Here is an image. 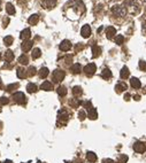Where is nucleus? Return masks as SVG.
Segmentation results:
<instances>
[{"mask_svg":"<svg viewBox=\"0 0 146 163\" xmlns=\"http://www.w3.org/2000/svg\"><path fill=\"white\" fill-rule=\"evenodd\" d=\"M36 72H37V71H36L35 67H30L29 69H28V75H29L30 77H31V76H35Z\"/></svg>","mask_w":146,"mask_h":163,"instance_id":"e433bc0d","label":"nucleus"},{"mask_svg":"<svg viewBox=\"0 0 146 163\" xmlns=\"http://www.w3.org/2000/svg\"><path fill=\"white\" fill-rule=\"evenodd\" d=\"M123 41H124V37H123V36L118 35L115 37V43H116L117 45H122Z\"/></svg>","mask_w":146,"mask_h":163,"instance_id":"72a5a7b5","label":"nucleus"},{"mask_svg":"<svg viewBox=\"0 0 146 163\" xmlns=\"http://www.w3.org/2000/svg\"><path fill=\"white\" fill-rule=\"evenodd\" d=\"M127 7L123 6V5H115V6L112 7V13L114 16L117 18H124L127 15Z\"/></svg>","mask_w":146,"mask_h":163,"instance_id":"f257e3e1","label":"nucleus"},{"mask_svg":"<svg viewBox=\"0 0 146 163\" xmlns=\"http://www.w3.org/2000/svg\"><path fill=\"white\" fill-rule=\"evenodd\" d=\"M83 48V45H77L76 46V52H78V51H79V50H82Z\"/></svg>","mask_w":146,"mask_h":163,"instance_id":"de8ad7c7","label":"nucleus"},{"mask_svg":"<svg viewBox=\"0 0 146 163\" xmlns=\"http://www.w3.org/2000/svg\"><path fill=\"white\" fill-rule=\"evenodd\" d=\"M60 50L61 51H63V52H67V51H69L70 48H71V43L69 40H63L61 44H60Z\"/></svg>","mask_w":146,"mask_h":163,"instance_id":"9b49d317","label":"nucleus"},{"mask_svg":"<svg viewBox=\"0 0 146 163\" xmlns=\"http://www.w3.org/2000/svg\"><path fill=\"white\" fill-rule=\"evenodd\" d=\"M2 88V83H1V81H0V88Z\"/></svg>","mask_w":146,"mask_h":163,"instance_id":"864d4df0","label":"nucleus"},{"mask_svg":"<svg viewBox=\"0 0 146 163\" xmlns=\"http://www.w3.org/2000/svg\"><path fill=\"white\" fill-rule=\"evenodd\" d=\"M8 104V99L7 98H0V105H7Z\"/></svg>","mask_w":146,"mask_h":163,"instance_id":"37998d69","label":"nucleus"},{"mask_svg":"<svg viewBox=\"0 0 146 163\" xmlns=\"http://www.w3.org/2000/svg\"><path fill=\"white\" fill-rule=\"evenodd\" d=\"M116 35V30L114 27H108L107 29H106V37L108 38V39H112V38H114Z\"/></svg>","mask_w":146,"mask_h":163,"instance_id":"9d476101","label":"nucleus"},{"mask_svg":"<svg viewBox=\"0 0 146 163\" xmlns=\"http://www.w3.org/2000/svg\"><path fill=\"white\" fill-rule=\"evenodd\" d=\"M68 118H69V114H68V111L66 110V109H61V110H59L58 113V121L61 123H66L68 121Z\"/></svg>","mask_w":146,"mask_h":163,"instance_id":"39448f33","label":"nucleus"},{"mask_svg":"<svg viewBox=\"0 0 146 163\" xmlns=\"http://www.w3.org/2000/svg\"><path fill=\"white\" fill-rule=\"evenodd\" d=\"M144 93H146V88H145V90H144Z\"/></svg>","mask_w":146,"mask_h":163,"instance_id":"6e6d98bb","label":"nucleus"},{"mask_svg":"<svg viewBox=\"0 0 146 163\" xmlns=\"http://www.w3.org/2000/svg\"><path fill=\"white\" fill-rule=\"evenodd\" d=\"M41 5L46 9H52L57 6V0H41Z\"/></svg>","mask_w":146,"mask_h":163,"instance_id":"6e6552de","label":"nucleus"},{"mask_svg":"<svg viewBox=\"0 0 146 163\" xmlns=\"http://www.w3.org/2000/svg\"><path fill=\"white\" fill-rule=\"evenodd\" d=\"M96 70H97V67L94 63H89L84 67V72L88 76H92L96 72Z\"/></svg>","mask_w":146,"mask_h":163,"instance_id":"0eeeda50","label":"nucleus"},{"mask_svg":"<svg viewBox=\"0 0 146 163\" xmlns=\"http://www.w3.org/2000/svg\"><path fill=\"white\" fill-rule=\"evenodd\" d=\"M82 102L79 101V100H77V99H73V100H70V105L73 106V107H78V106L81 105Z\"/></svg>","mask_w":146,"mask_h":163,"instance_id":"f704fd0d","label":"nucleus"},{"mask_svg":"<svg viewBox=\"0 0 146 163\" xmlns=\"http://www.w3.org/2000/svg\"><path fill=\"white\" fill-rule=\"evenodd\" d=\"M73 93H74V95H81L83 93L82 88L81 86H74L73 88Z\"/></svg>","mask_w":146,"mask_h":163,"instance_id":"2f4dec72","label":"nucleus"},{"mask_svg":"<svg viewBox=\"0 0 146 163\" xmlns=\"http://www.w3.org/2000/svg\"><path fill=\"white\" fill-rule=\"evenodd\" d=\"M41 50H39V48H35V50H34V52H32V59L41 58Z\"/></svg>","mask_w":146,"mask_h":163,"instance_id":"473e14b6","label":"nucleus"},{"mask_svg":"<svg viewBox=\"0 0 146 163\" xmlns=\"http://www.w3.org/2000/svg\"><path fill=\"white\" fill-rule=\"evenodd\" d=\"M2 163H13V162L11 161V160H6V161H4Z\"/></svg>","mask_w":146,"mask_h":163,"instance_id":"8fccbe9b","label":"nucleus"},{"mask_svg":"<svg viewBox=\"0 0 146 163\" xmlns=\"http://www.w3.org/2000/svg\"><path fill=\"white\" fill-rule=\"evenodd\" d=\"M0 11H1V0H0Z\"/></svg>","mask_w":146,"mask_h":163,"instance_id":"5fc2aeb1","label":"nucleus"},{"mask_svg":"<svg viewBox=\"0 0 146 163\" xmlns=\"http://www.w3.org/2000/svg\"><path fill=\"white\" fill-rule=\"evenodd\" d=\"M81 71H82V66L79 63H75L71 66V72L73 74H81Z\"/></svg>","mask_w":146,"mask_h":163,"instance_id":"a211bd4d","label":"nucleus"},{"mask_svg":"<svg viewBox=\"0 0 146 163\" xmlns=\"http://www.w3.org/2000/svg\"><path fill=\"white\" fill-rule=\"evenodd\" d=\"M18 62L21 64H24V66H25V64L29 63V59H28V56H27L25 54H22V55L18 58Z\"/></svg>","mask_w":146,"mask_h":163,"instance_id":"cd10ccee","label":"nucleus"},{"mask_svg":"<svg viewBox=\"0 0 146 163\" xmlns=\"http://www.w3.org/2000/svg\"><path fill=\"white\" fill-rule=\"evenodd\" d=\"M6 11H7V14H8V15H14V14H15V7L13 6L11 2H7Z\"/></svg>","mask_w":146,"mask_h":163,"instance_id":"b1692460","label":"nucleus"},{"mask_svg":"<svg viewBox=\"0 0 146 163\" xmlns=\"http://www.w3.org/2000/svg\"><path fill=\"white\" fill-rule=\"evenodd\" d=\"M139 69L143 70V71H146V62L145 61H139Z\"/></svg>","mask_w":146,"mask_h":163,"instance_id":"58836bf2","label":"nucleus"},{"mask_svg":"<svg viewBox=\"0 0 146 163\" xmlns=\"http://www.w3.org/2000/svg\"><path fill=\"white\" fill-rule=\"evenodd\" d=\"M120 76H121V78L122 79H127L129 77V69H128V67H123L122 69H121V71H120Z\"/></svg>","mask_w":146,"mask_h":163,"instance_id":"412c9836","label":"nucleus"},{"mask_svg":"<svg viewBox=\"0 0 146 163\" xmlns=\"http://www.w3.org/2000/svg\"><path fill=\"white\" fill-rule=\"evenodd\" d=\"M41 88L44 91H52L53 90V84L51 82H44L41 85Z\"/></svg>","mask_w":146,"mask_h":163,"instance_id":"dca6fc26","label":"nucleus"},{"mask_svg":"<svg viewBox=\"0 0 146 163\" xmlns=\"http://www.w3.org/2000/svg\"><path fill=\"white\" fill-rule=\"evenodd\" d=\"M101 77L105 78V79H109L112 77V71L108 68H105V69L102 70V72H101Z\"/></svg>","mask_w":146,"mask_h":163,"instance_id":"a878e982","label":"nucleus"},{"mask_svg":"<svg viewBox=\"0 0 146 163\" xmlns=\"http://www.w3.org/2000/svg\"><path fill=\"white\" fill-rule=\"evenodd\" d=\"M71 60H73V56H67V58H66V63L67 64L71 63Z\"/></svg>","mask_w":146,"mask_h":163,"instance_id":"c03bdc74","label":"nucleus"},{"mask_svg":"<svg viewBox=\"0 0 146 163\" xmlns=\"http://www.w3.org/2000/svg\"><path fill=\"white\" fill-rule=\"evenodd\" d=\"M20 37H21V39H23V40H28L30 37H31V31H30V29L22 30V32H21Z\"/></svg>","mask_w":146,"mask_h":163,"instance_id":"4468645a","label":"nucleus"},{"mask_svg":"<svg viewBox=\"0 0 146 163\" xmlns=\"http://www.w3.org/2000/svg\"><path fill=\"white\" fill-rule=\"evenodd\" d=\"M127 88H128V86H127V84L125 83H118L116 86H115V90H116L117 93H121V92H124V91H127Z\"/></svg>","mask_w":146,"mask_h":163,"instance_id":"2eb2a0df","label":"nucleus"},{"mask_svg":"<svg viewBox=\"0 0 146 163\" xmlns=\"http://www.w3.org/2000/svg\"><path fill=\"white\" fill-rule=\"evenodd\" d=\"M4 44L6 45V46H11L13 44V37L12 36H7L4 38Z\"/></svg>","mask_w":146,"mask_h":163,"instance_id":"7c9ffc66","label":"nucleus"},{"mask_svg":"<svg viewBox=\"0 0 146 163\" xmlns=\"http://www.w3.org/2000/svg\"><path fill=\"white\" fill-rule=\"evenodd\" d=\"M83 106H84L86 109H89V110L92 108V105H91V102H90V101H85V102H83Z\"/></svg>","mask_w":146,"mask_h":163,"instance_id":"a19ab883","label":"nucleus"},{"mask_svg":"<svg viewBox=\"0 0 146 163\" xmlns=\"http://www.w3.org/2000/svg\"><path fill=\"white\" fill-rule=\"evenodd\" d=\"M130 85L134 88H140V86H141L140 81L138 78H136V77H131V78H130Z\"/></svg>","mask_w":146,"mask_h":163,"instance_id":"ddd939ff","label":"nucleus"},{"mask_svg":"<svg viewBox=\"0 0 146 163\" xmlns=\"http://www.w3.org/2000/svg\"><path fill=\"white\" fill-rule=\"evenodd\" d=\"M100 54H101V48L98 45H93L92 46V56L93 58H98Z\"/></svg>","mask_w":146,"mask_h":163,"instance_id":"6ab92c4d","label":"nucleus"},{"mask_svg":"<svg viewBox=\"0 0 146 163\" xmlns=\"http://www.w3.org/2000/svg\"><path fill=\"white\" fill-rule=\"evenodd\" d=\"M22 51L23 52H29L30 50L32 48V41L30 40H24L23 43H22Z\"/></svg>","mask_w":146,"mask_h":163,"instance_id":"f8f14e48","label":"nucleus"},{"mask_svg":"<svg viewBox=\"0 0 146 163\" xmlns=\"http://www.w3.org/2000/svg\"><path fill=\"white\" fill-rule=\"evenodd\" d=\"M16 75H18V78H24L25 77V69L24 68H18Z\"/></svg>","mask_w":146,"mask_h":163,"instance_id":"c756f323","label":"nucleus"},{"mask_svg":"<svg viewBox=\"0 0 146 163\" xmlns=\"http://www.w3.org/2000/svg\"><path fill=\"white\" fill-rule=\"evenodd\" d=\"M57 92H58L59 95H61V97H64L66 94H67V88H66V86H59L58 88H57Z\"/></svg>","mask_w":146,"mask_h":163,"instance_id":"c85d7f7f","label":"nucleus"},{"mask_svg":"<svg viewBox=\"0 0 146 163\" xmlns=\"http://www.w3.org/2000/svg\"><path fill=\"white\" fill-rule=\"evenodd\" d=\"M81 35H82V37H84V38H89V37L91 36V28L89 27L88 24H85V25L82 27V29H81Z\"/></svg>","mask_w":146,"mask_h":163,"instance_id":"1a4fd4ad","label":"nucleus"},{"mask_svg":"<svg viewBox=\"0 0 146 163\" xmlns=\"http://www.w3.org/2000/svg\"><path fill=\"white\" fill-rule=\"evenodd\" d=\"M13 100L16 104H18V105H23V104H25V101H27L23 92H15V93L13 94Z\"/></svg>","mask_w":146,"mask_h":163,"instance_id":"7ed1b4c3","label":"nucleus"},{"mask_svg":"<svg viewBox=\"0 0 146 163\" xmlns=\"http://www.w3.org/2000/svg\"><path fill=\"white\" fill-rule=\"evenodd\" d=\"M8 23H9V18H5L2 20V25H4V28H7V27H8Z\"/></svg>","mask_w":146,"mask_h":163,"instance_id":"79ce46f5","label":"nucleus"},{"mask_svg":"<svg viewBox=\"0 0 146 163\" xmlns=\"http://www.w3.org/2000/svg\"><path fill=\"white\" fill-rule=\"evenodd\" d=\"M38 21H39V16L37 14H34L29 18V24H31V25H36L38 23Z\"/></svg>","mask_w":146,"mask_h":163,"instance_id":"393cba45","label":"nucleus"},{"mask_svg":"<svg viewBox=\"0 0 146 163\" xmlns=\"http://www.w3.org/2000/svg\"><path fill=\"white\" fill-rule=\"evenodd\" d=\"M144 31H145V34H146V22L145 24H144Z\"/></svg>","mask_w":146,"mask_h":163,"instance_id":"3c124183","label":"nucleus"},{"mask_svg":"<svg viewBox=\"0 0 146 163\" xmlns=\"http://www.w3.org/2000/svg\"><path fill=\"white\" fill-rule=\"evenodd\" d=\"M128 162V156L127 155H121L120 156V163H127Z\"/></svg>","mask_w":146,"mask_h":163,"instance_id":"ea45409f","label":"nucleus"},{"mask_svg":"<svg viewBox=\"0 0 146 163\" xmlns=\"http://www.w3.org/2000/svg\"><path fill=\"white\" fill-rule=\"evenodd\" d=\"M37 90H38V88H37V85L34 84V83H29L27 85V91L29 93H35V92H37Z\"/></svg>","mask_w":146,"mask_h":163,"instance_id":"5701e85b","label":"nucleus"},{"mask_svg":"<svg viewBox=\"0 0 146 163\" xmlns=\"http://www.w3.org/2000/svg\"><path fill=\"white\" fill-rule=\"evenodd\" d=\"M130 98H131V95H130L129 93H127L125 95H124V100H125V101H129V100H130Z\"/></svg>","mask_w":146,"mask_h":163,"instance_id":"49530a36","label":"nucleus"},{"mask_svg":"<svg viewBox=\"0 0 146 163\" xmlns=\"http://www.w3.org/2000/svg\"><path fill=\"white\" fill-rule=\"evenodd\" d=\"M5 59H6L7 62H12L13 60H14V53H13V51L7 50L6 52H5Z\"/></svg>","mask_w":146,"mask_h":163,"instance_id":"4be33fe9","label":"nucleus"},{"mask_svg":"<svg viewBox=\"0 0 146 163\" xmlns=\"http://www.w3.org/2000/svg\"><path fill=\"white\" fill-rule=\"evenodd\" d=\"M38 163H39V162H38Z\"/></svg>","mask_w":146,"mask_h":163,"instance_id":"13d9d810","label":"nucleus"},{"mask_svg":"<svg viewBox=\"0 0 146 163\" xmlns=\"http://www.w3.org/2000/svg\"><path fill=\"white\" fill-rule=\"evenodd\" d=\"M102 163H115L113 160H111V158H105L104 161H102Z\"/></svg>","mask_w":146,"mask_h":163,"instance_id":"a18cd8bd","label":"nucleus"},{"mask_svg":"<svg viewBox=\"0 0 146 163\" xmlns=\"http://www.w3.org/2000/svg\"><path fill=\"white\" fill-rule=\"evenodd\" d=\"M125 5L129 7V9L131 11L132 13H138L140 12V6H141V4H140L139 0H125Z\"/></svg>","mask_w":146,"mask_h":163,"instance_id":"f03ea898","label":"nucleus"},{"mask_svg":"<svg viewBox=\"0 0 146 163\" xmlns=\"http://www.w3.org/2000/svg\"><path fill=\"white\" fill-rule=\"evenodd\" d=\"M64 76H66V74H64L63 70H60V69L54 70V72H53V81L55 82V83H60V82L63 81Z\"/></svg>","mask_w":146,"mask_h":163,"instance_id":"20e7f679","label":"nucleus"},{"mask_svg":"<svg viewBox=\"0 0 146 163\" xmlns=\"http://www.w3.org/2000/svg\"><path fill=\"white\" fill-rule=\"evenodd\" d=\"M88 117L90 120H97V118H98V111H97V109L91 108L88 113Z\"/></svg>","mask_w":146,"mask_h":163,"instance_id":"f3484780","label":"nucleus"},{"mask_svg":"<svg viewBox=\"0 0 146 163\" xmlns=\"http://www.w3.org/2000/svg\"><path fill=\"white\" fill-rule=\"evenodd\" d=\"M86 116H88V115H86V113H85L84 110H81L79 113H78V118H79L81 121H84V120L86 118Z\"/></svg>","mask_w":146,"mask_h":163,"instance_id":"c9c22d12","label":"nucleus"},{"mask_svg":"<svg viewBox=\"0 0 146 163\" xmlns=\"http://www.w3.org/2000/svg\"><path fill=\"white\" fill-rule=\"evenodd\" d=\"M134 98H135V100H137V101H138V100L140 99V97H139V95H135Z\"/></svg>","mask_w":146,"mask_h":163,"instance_id":"09e8293b","label":"nucleus"},{"mask_svg":"<svg viewBox=\"0 0 146 163\" xmlns=\"http://www.w3.org/2000/svg\"><path fill=\"white\" fill-rule=\"evenodd\" d=\"M134 149H135L136 153L143 154V153H145V151H146V146H145L144 142H141V141H137V142H135Z\"/></svg>","mask_w":146,"mask_h":163,"instance_id":"423d86ee","label":"nucleus"},{"mask_svg":"<svg viewBox=\"0 0 146 163\" xmlns=\"http://www.w3.org/2000/svg\"><path fill=\"white\" fill-rule=\"evenodd\" d=\"M48 74H50V70L47 69L46 67H44V68H41L39 70V77L41 78H46L47 76H48Z\"/></svg>","mask_w":146,"mask_h":163,"instance_id":"bb28decb","label":"nucleus"},{"mask_svg":"<svg viewBox=\"0 0 146 163\" xmlns=\"http://www.w3.org/2000/svg\"><path fill=\"white\" fill-rule=\"evenodd\" d=\"M0 58H1V54H0Z\"/></svg>","mask_w":146,"mask_h":163,"instance_id":"4d7b16f0","label":"nucleus"},{"mask_svg":"<svg viewBox=\"0 0 146 163\" xmlns=\"http://www.w3.org/2000/svg\"><path fill=\"white\" fill-rule=\"evenodd\" d=\"M18 88V83H15V84H11V85H8V86H7V88H6V90H7V91H9V92H11V91H13L14 88Z\"/></svg>","mask_w":146,"mask_h":163,"instance_id":"4c0bfd02","label":"nucleus"},{"mask_svg":"<svg viewBox=\"0 0 146 163\" xmlns=\"http://www.w3.org/2000/svg\"><path fill=\"white\" fill-rule=\"evenodd\" d=\"M86 160L91 163L96 162V161H97V155H96V153H93V152H88V154H86Z\"/></svg>","mask_w":146,"mask_h":163,"instance_id":"aec40b11","label":"nucleus"},{"mask_svg":"<svg viewBox=\"0 0 146 163\" xmlns=\"http://www.w3.org/2000/svg\"><path fill=\"white\" fill-rule=\"evenodd\" d=\"M74 163H82V161H75Z\"/></svg>","mask_w":146,"mask_h":163,"instance_id":"603ef678","label":"nucleus"}]
</instances>
